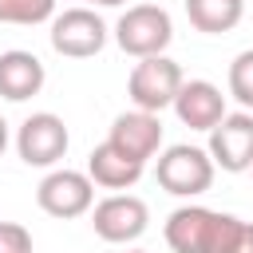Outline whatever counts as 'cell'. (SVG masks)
Instances as JSON below:
<instances>
[{
	"mask_svg": "<svg viewBox=\"0 0 253 253\" xmlns=\"http://www.w3.org/2000/svg\"><path fill=\"white\" fill-rule=\"evenodd\" d=\"M241 217L221 213V210H206V206H178L166 225L162 237L174 253H233L237 237H241Z\"/></svg>",
	"mask_w": 253,
	"mask_h": 253,
	"instance_id": "6da1fadb",
	"label": "cell"
},
{
	"mask_svg": "<svg viewBox=\"0 0 253 253\" xmlns=\"http://www.w3.org/2000/svg\"><path fill=\"white\" fill-rule=\"evenodd\" d=\"M213 158L206 146H190V142H178V146H166L158 154V166H154V178L166 194L174 198H198L213 186Z\"/></svg>",
	"mask_w": 253,
	"mask_h": 253,
	"instance_id": "7a4b0ae2",
	"label": "cell"
},
{
	"mask_svg": "<svg viewBox=\"0 0 253 253\" xmlns=\"http://www.w3.org/2000/svg\"><path fill=\"white\" fill-rule=\"evenodd\" d=\"M170 40H174V20L162 4H130L115 24V43L134 59L162 55Z\"/></svg>",
	"mask_w": 253,
	"mask_h": 253,
	"instance_id": "3957f363",
	"label": "cell"
},
{
	"mask_svg": "<svg viewBox=\"0 0 253 253\" xmlns=\"http://www.w3.org/2000/svg\"><path fill=\"white\" fill-rule=\"evenodd\" d=\"M182 67L162 51V55H146V59H138L134 67H130V79H126V95H130V103L138 107V111H166L170 103H174V95H178V87H182Z\"/></svg>",
	"mask_w": 253,
	"mask_h": 253,
	"instance_id": "277c9868",
	"label": "cell"
},
{
	"mask_svg": "<svg viewBox=\"0 0 253 253\" xmlns=\"http://www.w3.org/2000/svg\"><path fill=\"white\" fill-rule=\"evenodd\" d=\"M51 47L67 59H91L103 51L107 43V24L99 20L95 8L79 4V8H67V12H55L51 16Z\"/></svg>",
	"mask_w": 253,
	"mask_h": 253,
	"instance_id": "5b68a950",
	"label": "cell"
},
{
	"mask_svg": "<svg viewBox=\"0 0 253 253\" xmlns=\"http://www.w3.org/2000/svg\"><path fill=\"white\" fill-rule=\"evenodd\" d=\"M36 202H40V210L43 213H51V217H59V221H67V217H83V213H91V206H95V182L83 174V170H51V174H43V182L36 186Z\"/></svg>",
	"mask_w": 253,
	"mask_h": 253,
	"instance_id": "8992f818",
	"label": "cell"
},
{
	"mask_svg": "<svg viewBox=\"0 0 253 253\" xmlns=\"http://www.w3.org/2000/svg\"><path fill=\"white\" fill-rule=\"evenodd\" d=\"M67 142H71V134H67L63 119L51 115V111L28 115L16 130V154L28 166H55L67 154Z\"/></svg>",
	"mask_w": 253,
	"mask_h": 253,
	"instance_id": "52a82bcc",
	"label": "cell"
},
{
	"mask_svg": "<svg viewBox=\"0 0 253 253\" xmlns=\"http://www.w3.org/2000/svg\"><path fill=\"white\" fill-rule=\"evenodd\" d=\"M91 225H95V233H99L103 241H111V245H130V241H138V237L146 233L150 210H146V202L134 198V194H111V198H103L99 206H91Z\"/></svg>",
	"mask_w": 253,
	"mask_h": 253,
	"instance_id": "ba28073f",
	"label": "cell"
},
{
	"mask_svg": "<svg viewBox=\"0 0 253 253\" xmlns=\"http://www.w3.org/2000/svg\"><path fill=\"white\" fill-rule=\"evenodd\" d=\"M206 134H210L206 150H210L213 166H221L229 174H241L253 166V111H233V115L225 111V119Z\"/></svg>",
	"mask_w": 253,
	"mask_h": 253,
	"instance_id": "9c48e42d",
	"label": "cell"
},
{
	"mask_svg": "<svg viewBox=\"0 0 253 253\" xmlns=\"http://www.w3.org/2000/svg\"><path fill=\"white\" fill-rule=\"evenodd\" d=\"M170 107H174L178 123L190 126V130H213L225 119V95L210 79H182Z\"/></svg>",
	"mask_w": 253,
	"mask_h": 253,
	"instance_id": "30bf717a",
	"label": "cell"
},
{
	"mask_svg": "<svg viewBox=\"0 0 253 253\" xmlns=\"http://www.w3.org/2000/svg\"><path fill=\"white\" fill-rule=\"evenodd\" d=\"M107 142H115V146L126 150L130 158L146 162V158H154L158 146H162V119H158L154 111H138V107H134V111H123V115L111 123Z\"/></svg>",
	"mask_w": 253,
	"mask_h": 253,
	"instance_id": "8fae6325",
	"label": "cell"
},
{
	"mask_svg": "<svg viewBox=\"0 0 253 253\" xmlns=\"http://www.w3.org/2000/svg\"><path fill=\"white\" fill-rule=\"evenodd\" d=\"M43 79H47V71L40 63V55L20 51V47L0 51V95L8 103H24V99L40 95L43 91Z\"/></svg>",
	"mask_w": 253,
	"mask_h": 253,
	"instance_id": "7c38bea8",
	"label": "cell"
},
{
	"mask_svg": "<svg viewBox=\"0 0 253 253\" xmlns=\"http://www.w3.org/2000/svg\"><path fill=\"white\" fill-rule=\"evenodd\" d=\"M142 170H146V162L130 158L115 142H99L91 150V158H87V178L95 186H103V190H130L142 178Z\"/></svg>",
	"mask_w": 253,
	"mask_h": 253,
	"instance_id": "4fadbf2b",
	"label": "cell"
},
{
	"mask_svg": "<svg viewBox=\"0 0 253 253\" xmlns=\"http://www.w3.org/2000/svg\"><path fill=\"white\" fill-rule=\"evenodd\" d=\"M186 16L206 36H225L241 24L245 0H186Z\"/></svg>",
	"mask_w": 253,
	"mask_h": 253,
	"instance_id": "5bb4252c",
	"label": "cell"
},
{
	"mask_svg": "<svg viewBox=\"0 0 253 253\" xmlns=\"http://www.w3.org/2000/svg\"><path fill=\"white\" fill-rule=\"evenodd\" d=\"M55 16V0H0V24H47Z\"/></svg>",
	"mask_w": 253,
	"mask_h": 253,
	"instance_id": "9a60e30c",
	"label": "cell"
},
{
	"mask_svg": "<svg viewBox=\"0 0 253 253\" xmlns=\"http://www.w3.org/2000/svg\"><path fill=\"white\" fill-rule=\"evenodd\" d=\"M229 95H233L245 111H253V47H245V51L233 55V63H229Z\"/></svg>",
	"mask_w": 253,
	"mask_h": 253,
	"instance_id": "2e32d148",
	"label": "cell"
},
{
	"mask_svg": "<svg viewBox=\"0 0 253 253\" xmlns=\"http://www.w3.org/2000/svg\"><path fill=\"white\" fill-rule=\"evenodd\" d=\"M0 253H32V233L20 221H0Z\"/></svg>",
	"mask_w": 253,
	"mask_h": 253,
	"instance_id": "e0dca14e",
	"label": "cell"
},
{
	"mask_svg": "<svg viewBox=\"0 0 253 253\" xmlns=\"http://www.w3.org/2000/svg\"><path fill=\"white\" fill-rule=\"evenodd\" d=\"M233 253H253V221H245V225H241V237H237Z\"/></svg>",
	"mask_w": 253,
	"mask_h": 253,
	"instance_id": "ac0fdd59",
	"label": "cell"
},
{
	"mask_svg": "<svg viewBox=\"0 0 253 253\" xmlns=\"http://www.w3.org/2000/svg\"><path fill=\"white\" fill-rule=\"evenodd\" d=\"M87 8H119V4H126V0H83Z\"/></svg>",
	"mask_w": 253,
	"mask_h": 253,
	"instance_id": "d6986e66",
	"label": "cell"
},
{
	"mask_svg": "<svg viewBox=\"0 0 253 253\" xmlns=\"http://www.w3.org/2000/svg\"><path fill=\"white\" fill-rule=\"evenodd\" d=\"M8 150V123H4V115H0V154Z\"/></svg>",
	"mask_w": 253,
	"mask_h": 253,
	"instance_id": "ffe728a7",
	"label": "cell"
},
{
	"mask_svg": "<svg viewBox=\"0 0 253 253\" xmlns=\"http://www.w3.org/2000/svg\"><path fill=\"white\" fill-rule=\"evenodd\" d=\"M126 253H146V249H126Z\"/></svg>",
	"mask_w": 253,
	"mask_h": 253,
	"instance_id": "44dd1931",
	"label": "cell"
},
{
	"mask_svg": "<svg viewBox=\"0 0 253 253\" xmlns=\"http://www.w3.org/2000/svg\"><path fill=\"white\" fill-rule=\"evenodd\" d=\"M249 170H253V166H249Z\"/></svg>",
	"mask_w": 253,
	"mask_h": 253,
	"instance_id": "7402d4cb",
	"label": "cell"
}]
</instances>
